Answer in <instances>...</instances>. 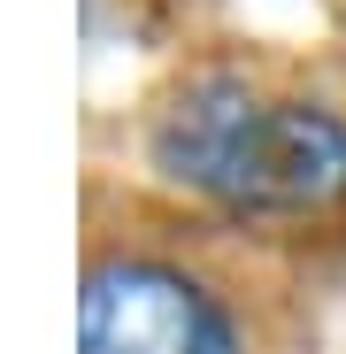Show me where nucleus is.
Segmentation results:
<instances>
[{
  "mask_svg": "<svg viewBox=\"0 0 346 354\" xmlns=\"http://www.w3.org/2000/svg\"><path fill=\"white\" fill-rule=\"evenodd\" d=\"M77 354H247V339L193 270L100 254L77 285Z\"/></svg>",
  "mask_w": 346,
  "mask_h": 354,
  "instance_id": "obj_2",
  "label": "nucleus"
},
{
  "mask_svg": "<svg viewBox=\"0 0 346 354\" xmlns=\"http://www.w3.org/2000/svg\"><path fill=\"white\" fill-rule=\"evenodd\" d=\"M146 162L231 216H308L346 201V115L247 77H193L154 115Z\"/></svg>",
  "mask_w": 346,
  "mask_h": 354,
  "instance_id": "obj_1",
  "label": "nucleus"
}]
</instances>
